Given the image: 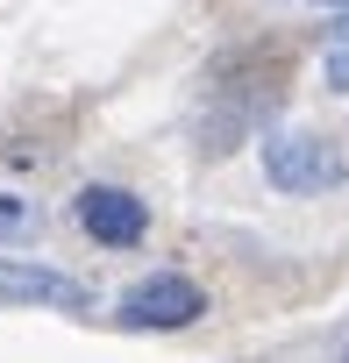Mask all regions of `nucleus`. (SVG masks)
Masks as SVG:
<instances>
[{
  "mask_svg": "<svg viewBox=\"0 0 349 363\" xmlns=\"http://www.w3.org/2000/svg\"><path fill=\"white\" fill-rule=\"evenodd\" d=\"M264 178H271L278 193H292V200L335 193L342 178H349V157H342V143H328V135H271V143H264Z\"/></svg>",
  "mask_w": 349,
  "mask_h": 363,
  "instance_id": "f257e3e1",
  "label": "nucleus"
},
{
  "mask_svg": "<svg viewBox=\"0 0 349 363\" xmlns=\"http://www.w3.org/2000/svg\"><path fill=\"white\" fill-rule=\"evenodd\" d=\"M342 363H349V356H342Z\"/></svg>",
  "mask_w": 349,
  "mask_h": 363,
  "instance_id": "1a4fd4ad",
  "label": "nucleus"
},
{
  "mask_svg": "<svg viewBox=\"0 0 349 363\" xmlns=\"http://www.w3.org/2000/svg\"><path fill=\"white\" fill-rule=\"evenodd\" d=\"M321 72H328V86L335 93H349V15L328 29V50H321Z\"/></svg>",
  "mask_w": 349,
  "mask_h": 363,
  "instance_id": "423d86ee",
  "label": "nucleus"
},
{
  "mask_svg": "<svg viewBox=\"0 0 349 363\" xmlns=\"http://www.w3.org/2000/svg\"><path fill=\"white\" fill-rule=\"evenodd\" d=\"M278 100H285V72H278V65H236V86H214L207 150H228V143H236L250 121H264Z\"/></svg>",
  "mask_w": 349,
  "mask_h": 363,
  "instance_id": "7ed1b4c3",
  "label": "nucleus"
},
{
  "mask_svg": "<svg viewBox=\"0 0 349 363\" xmlns=\"http://www.w3.org/2000/svg\"><path fill=\"white\" fill-rule=\"evenodd\" d=\"M29 228H36V214H29L15 193H0V235H29Z\"/></svg>",
  "mask_w": 349,
  "mask_h": 363,
  "instance_id": "0eeeda50",
  "label": "nucleus"
},
{
  "mask_svg": "<svg viewBox=\"0 0 349 363\" xmlns=\"http://www.w3.org/2000/svg\"><path fill=\"white\" fill-rule=\"evenodd\" d=\"M0 306H65V313H86L93 292L36 257H0Z\"/></svg>",
  "mask_w": 349,
  "mask_h": 363,
  "instance_id": "39448f33",
  "label": "nucleus"
},
{
  "mask_svg": "<svg viewBox=\"0 0 349 363\" xmlns=\"http://www.w3.org/2000/svg\"><path fill=\"white\" fill-rule=\"evenodd\" d=\"M72 214H79V228H86L100 250H135V242L150 235V207H143L135 193H121V186H86V193L72 200Z\"/></svg>",
  "mask_w": 349,
  "mask_h": 363,
  "instance_id": "20e7f679",
  "label": "nucleus"
},
{
  "mask_svg": "<svg viewBox=\"0 0 349 363\" xmlns=\"http://www.w3.org/2000/svg\"><path fill=\"white\" fill-rule=\"evenodd\" d=\"M314 8H342V15H349V0H314Z\"/></svg>",
  "mask_w": 349,
  "mask_h": 363,
  "instance_id": "6e6552de",
  "label": "nucleus"
},
{
  "mask_svg": "<svg viewBox=\"0 0 349 363\" xmlns=\"http://www.w3.org/2000/svg\"><path fill=\"white\" fill-rule=\"evenodd\" d=\"M200 313H207V292H200L193 278H179V271H157V278L128 285V292H121V306H114V320H121V328H135V335L193 328Z\"/></svg>",
  "mask_w": 349,
  "mask_h": 363,
  "instance_id": "f03ea898",
  "label": "nucleus"
}]
</instances>
